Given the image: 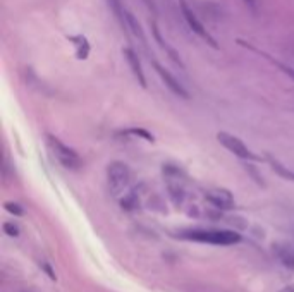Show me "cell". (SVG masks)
<instances>
[{
  "label": "cell",
  "instance_id": "cell-1",
  "mask_svg": "<svg viewBox=\"0 0 294 292\" xmlns=\"http://www.w3.org/2000/svg\"><path fill=\"white\" fill-rule=\"evenodd\" d=\"M181 237L189 241L203 242L214 246H232L241 241V236L234 231H217V229H191L181 234Z\"/></svg>",
  "mask_w": 294,
  "mask_h": 292
},
{
  "label": "cell",
  "instance_id": "cell-2",
  "mask_svg": "<svg viewBox=\"0 0 294 292\" xmlns=\"http://www.w3.org/2000/svg\"><path fill=\"white\" fill-rule=\"evenodd\" d=\"M47 145L50 148V151L55 156V160L67 170H78L81 167V156L78 151L72 150L71 146H67L66 143H62L61 139L55 138L53 134H47Z\"/></svg>",
  "mask_w": 294,
  "mask_h": 292
},
{
  "label": "cell",
  "instance_id": "cell-3",
  "mask_svg": "<svg viewBox=\"0 0 294 292\" xmlns=\"http://www.w3.org/2000/svg\"><path fill=\"white\" fill-rule=\"evenodd\" d=\"M131 181V170L124 161H110L107 167V182L108 187H110L112 194H121L126 187L129 186Z\"/></svg>",
  "mask_w": 294,
  "mask_h": 292
},
{
  "label": "cell",
  "instance_id": "cell-4",
  "mask_svg": "<svg viewBox=\"0 0 294 292\" xmlns=\"http://www.w3.org/2000/svg\"><path fill=\"white\" fill-rule=\"evenodd\" d=\"M217 139H219V143L222 145L225 150H229L232 155H236L238 158L241 160H251V161H258L260 156H256L253 151L248 148L244 143L239 139L238 136H232V134L229 133H217Z\"/></svg>",
  "mask_w": 294,
  "mask_h": 292
},
{
  "label": "cell",
  "instance_id": "cell-5",
  "mask_svg": "<svg viewBox=\"0 0 294 292\" xmlns=\"http://www.w3.org/2000/svg\"><path fill=\"white\" fill-rule=\"evenodd\" d=\"M179 7H181V12H183L184 21L188 22V26L191 28L193 33H196L201 40H205V42L210 45L212 48H219V45H217L215 38L212 37L210 33H208V31L205 29V26H203L201 22H200V19H198V17L194 16V12L191 11V9H189L186 0H179Z\"/></svg>",
  "mask_w": 294,
  "mask_h": 292
},
{
  "label": "cell",
  "instance_id": "cell-6",
  "mask_svg": "<svg viewBox=\"0 0 294 292\" xmlns=\"http://www.w3.org/2000/svg\"><path fill=\"white\" fill-rule=\"evenodd\" d=\"M153 67H155L157 74L160 76V79H162V81H164V83H165V86L169 88L170 91H172L175 96H179V98H184V100H186V98H189V93L186 91V88H184L183 84H181L179 81L175 79L174 76L170 74L169 71H167L164 66H160V64H158V62L155 60V62H153Z\"/></svg>",
  "mask_w": 294,
  "mask_h": 292
},
{
  "label": "cell",
  "instance_id": "cell-7",
  "mask_svg": "<svg viewBox=\"0 0 294 292\" xmlns=\"http://www.w3.org/2000/svg\"><path fill=\"white\" fill-rule=\"evenodd\" d=\"M205 200L217 210H232L234 196L227 189H212L205 192Z\"/></svg>",
  "mask_w": 294,
  "mask_h": 292
},
{
  "label": "cell",
  "instance_id": "cell-8",
  "mask_svg": "<svg viewBox=\"0 0 294 292\" xmlns=\"http://www.w3.org/2000/svg\"><path fill=\"white\" fill-rule=\"evenodd\" d=\"M272 251L279 263L282 265L286 270L294 272V248L287 242H275L272 246Z\"/></svg>",
  "mask_w": 294,
  "mask_h": 292
},
{
  "label": "cell",
  "instance_id": "cell-9",
  "mask_svg": "<svg viewBox=\"0 0 294 292\" xmlns=\"http://www.w3.org/2000/svg\"><path fill=\"white\" fill-rule=\"evenodd\" d=\"M122 55L126 57V60H128V64L131 67V71H133L134 78L138 79V83L141 84L143 88H146V78H144V73H143V66H141V60L138 58V53L133 50V48H124L122 50Z\"/></svg>",
  "mask_w": 294,
  "mask_h": 292
},
{
  "label": "cell",
  "instance_id": "cell-10",
  "mask_svg": "<svg viewBox=\"0 0 294 292\" xmlns=\"http://www.w3.org/2000/svg\"><path fill=\"white\" fill-rule=\"evenodd\" d=\"M152 31H153V37H155V40L158 42V45H160V47L164 48V50H165L167 53H169V57L172 58V60L175 62V64H178L179 67H183V69H184V64H183V60H181L179 53L175 52L172 47H169V45H167L165 40L162 38V35H160V31H158V28H157V24H155V22H153V24H152Z\"/></svg>",
  "mask_w": 294,
  "mask_h": 292
},
{
  "label": "cell",
  "instance_id": "cell-11",
  "mask_svg": "<svg viewBox=\"0 0 294 292\" xmlns=\"http://www.w3.org/2000/svg\"><path fill=\"white\" fill-rule=\"evenodd\" d=\"M69 40L72 43H74L76 47V57L79 58V60H84V58H88L90 55V43L88 40L83 37V35H78V37H69Z\"/></svg>",
  "mask_w": 294,
  "mask_h": 292
},
{
  "label": "cell",
  "instance_id": "cell-12",
  "mask_svg": "<svg viewBox=\"0 0 294 292\" xmlns=\"http://www.w3.org/2000/svg\"><path fill=\"white\" fill-rule=\"evenodd\" d=\"M267 161H269V165L272 167V170L277 175H280L282 179H286V181H292L294 182V172L292 170H289L287 167H284L282 164H280L279 160H275L274 156H270V155H267Z\"/></svg>",
  "mask_w": 294,
  "mask_h": 292
},
{
  "label": "cell",
  "instance_id": "cell-13",
  "mask_svg": "<svg viewBox=\"0 0 294 292\" xmlns=\"http://www.w3.org/2000/svg\"><path fill=\"white\" fill-rule=\"evenodd\" d=\"M108 7H110V11L114 12L115 19L119 21V24L122 28H128V22H126V9L122 7V2L121 0H107Z\"/></svg>",
  "mask_w": 294,
  "mask_h": 292
},
{
  "label": "cell",
  "instance_id": "cell-14",
  "mask_svg": "<svg viewBox=\"0 0 294 292\" xmlns=\"http://www.w3.org/2000/svg\"><path fill=\"white\" fill-rule=\"evenodd\" d=\"M126 22H128V28L134 33V37H138L143 43H146V38H144V33H143V29H141V24H139V22L136 21V17H134L133 12L126 11Z\"/></svg>",
  "mask_w": 294,
  "mask_h": 292
},
{
  "label": "cell",
  "instance_id": "cell-15",
  "mask_svg": "<svg viewBox=\"0 0 294 292\" xmlns=\"http://www.w3.org/2000/svg\"><path fill=\"white\" fill-rule=\"evenodd\" d=\"M239 43H241V45H244V47H248V48H250V50H253V52H256V53H260V55H263V57L267 58V60H269V62H270V64H274L275 67H279V69H280V71H282V73H286L287 76H291V78H294V71L291 69V67H287V66L280 64V62H279V60H274V58H272V57H270V55H267V53H265V52H261V50H258V48H255V47H251V45H248V43H244V42H241V40H239Z\"/></svg>",
  "mask_w": 294,
  "mask_h": 292
},
{
  "label": "cell",
  "instance_id": "cell-16",
  "mask_svg": "<svg viewBox=\"0 0 294 292\" xmlns=\"http://www.w3.org/2000/svg\"><path fill=\"white\" fill-rule=\"evenodd\" d=\"M121 206L124 210H128V212H133V210H136L139 206V198L136 194V191L129 192V194H126L124 198L121 200Z\"/></svg>",
  "mask_w": 294,
  "mask_h": 292
},
{
  "label": "cell",
  "instance_id": "cell-17",
  "mask_svg": "<svg viewBox=\"0 0 294 292\" xmlns=\"http://www.w3.org/2000/svg\"><path fill=\"white\" fill-rule=\"evenodd\" d=\"M169 194L170 198H172V201H174V205H181L183 203V200H184V189L179 186H174V184H169Z\"/></svg>",
  "mask_w": 294,
  "mask_h": 292
},
{
  "label": "cell",
  "instance_id": "cell-18",
  "mask_svg": "<svg viewBox=\"0 0 294 292\" xmlns=\"http://www.w3.org/2000/svg\"><path fill=\"white\" fill-rule=\"evenodd\" d=\"M128 133H129V134H133V136L141 138V139H144V141H148V143H153V141H155V136L148 133L146 129H141V127H131V129H128Z\"/></svg>",
  "mask_w": 294,
  "mask_h": 292
},
{
  "label": "cell",
  "instance_id": "cell-19",
  "mask_svg": "<svg viewBox=\"0 0 294 292\" xmlns=\"http://www.w3.org/2000/svg\"><path fill=\"white\" fill-rule=\"evenodd\" d=\"M4 208H6L9 213L16 215V217H21V215L24 213L22 206L19 203H14V201H7V203H4Z\"/></svg>",
  "mask_w": 294,
  "mask_h": 292
},
{
  "label": "cell",
  "instance_id": "cell-20",
  "mask_svg": "<svg viewBox=\"0 0 294 292\" xmlns=\"http://www.w3.org/2000/svg\"><path fill=\"white\" fill-rule=\"evenodd\" d=\"M4 232L11 237H17L21 234V229H19V225H16L14 222H6L4 223Z\"/></svg>",
  "mask_w": 294,
  "mask_h": 292
},
{
  "label": "cell",
  "instance_id": "cell-21",
  "mask_svg": "<svg viewBox=\"0 0 294 292\" xmlns=\"http://www.w3.org/2000/svg\"><path fill=\"white\" fill-rule=\"evenodd\" d=\"M42 268H43V272L52 278V280H55V273L52 272V267H50V265H48V263H42Z\"/></svg>",
  "mask_w": 294,
  "mask_h": 292
},
{
  "label": "cell",
  "instance_id": "cell-22",
  "mask_svg": "<svg viewBox=\"0 0 294 292\" xmlns=\"http://www.w3.org/2000/svg\"><path fill=\"white\" fill-rule=\"evenodd\" d=\"M143 2H144V6L153 12V14H157V7H155V2H153V0H143Z\"/></svg>",
  "mask_w": 294,
  "mask_h": 292
},
{
  "label": "cell",
  "instance_id": "cell-23",
  "mask_svg": "<svg viewBox=\"0 0 294 292\" xmlns=\"http://www.w3.org/2000/svg\"><path fill=\"white\" fill-rule=\"evenodd\" d=\"M243 2L246 4V6L251 9V11H256V0H243Z\"/></svg>",
  "mask_w": 294,
  "mask_h": 292
},
{
  "label": "cell",
  "instance_id": "cell-24",
  "mask_svg": "<svg viewBox=\"0 0 294 292\" xmlns=\"http://www.w3.org/2000/svg\"><path fill=\"white\" fill-rule=\"evenodd\" d=\"M280 292H294V287H284Z\"/></svg>",
  "mask_w": 294,
  "mask_h": 292
}]
</instances>
